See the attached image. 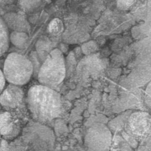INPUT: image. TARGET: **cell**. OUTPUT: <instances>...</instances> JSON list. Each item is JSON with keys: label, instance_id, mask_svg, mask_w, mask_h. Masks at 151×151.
Returning <instances> with one entry per match:
<instances>
[{"label": "cell", "instance_id": "obj_1", "mask_svg": "<svg viewBox=\"0 0 151 151\" xmlns=\"http://www.w3.org/2000/svg\"><path fill=\"white\" fill-rule=\"evenodd\" d=\"M26 103L32 117L40 124L52 122L63 112L61 96L55 90L41 84L29 88Z\"/></svg>", "mask_w": 151, "mask_h": 151}, {"label": "cell", "instance_id": "obj_2", "mask_svg": "<svg viewBox=\"0 0 151 151\" xmlns=\"http://www.w3.org/2000/svg\"><path fill=\"white\" fill-rule=\"evenodd\" d=\"M66 63L63 55L58 49H55L44 60L38 73L40 84L52 89L57 90L66 77Z\"/></svg>", "mask_w": 151, "mask_h": 151}, {"label": "cell", "instance_id": "obj_3", "mask_svg": "<svg viewBox=\"0 0 151 151\" xmlns=\"http://www.w3.org/2000/svg\"><path fill=\"white\" fill-rule=\"evenodd\" d=\"M3 75L10 84L22 86L29 81L33 73V65L24 55L10 53L3 66Z\"/></svg>", "mask_w": 151, "mask_h": 151}, {"label": "cell", "instance_id": "obj_4", "mask_svg": "<svg viewBox=\"0 0 151 151\" xmlns=\"http://www.w3.org/2000/svg\"><path fill=\"white\" fill-rule=\"evenodd\" d=\"M112 134L106 125L95 123L86 131L84 137L85 151H110Z\"/></svg>", "mask_w": 151, "mask_h": 151}, {"label": "cell", "instance_id": "obj_5", "mask_svg": "<svg viewBox=\"0 0 151 151\" xmlns=\"http://www.w3.org/2000/svg\"><path fill=\"white\" fill-rule=\"evenodd\" d=\"M127 133L134 139L142 140L150 133V116L147 112L138 111L132 114L126 123Z\"/></svg>", "mask_w": 151, "mask_h": 151}, {"label": "cell", "instance_id": "obj_6", "mask_svg": "<svg viewBox=\"0 0 151 151\" xmlns=\"http://www.w3.org/2000/svg\"><path fill=\"white\" fill-rule=\"evenodd\" d=\"M24 102V92L20 86L10 84L0 94V106L7 111L22 107Z\"/></svg>", "mask_w": 151, "mask_h": 151}, {"label": "cell", "instance_id": "obj_7", "mask_svg": "<svg viewBox=\"0 0 151 151\" xmlns=\"http://www.w3.org/2000/svg\"><path fill=\"white\" fill-rule=\"evenodd\" d=\"M10 34L4 19L0 17V57L4 55L9 48Z\"/></svg>", "mask_w": 151, "mask_h": 151}, {"label": "cell", "instance_id": "obj_8", "mask_svg": "<svg viewBox=\"0 0 151 151\" xmlns=\"http://www.w3.org/2000/svg\"><path fill=\"white\" fill-rule=\"evenodd\" d=\"M20 126L16 123L15 119L4 125L0 129V135L4 140H12L16 138L20 133Z\"/></svg>", "mask_w": 151, "mask_h": 151}, {"label": "cell", "instance_id": "obj_9", "mask_svg": "<svg viewBox=\"0 0 151 151\" xmlns=\"http://www.w3.org/2000/svg\"><path fill=\"white\" fill-rule=\"evenodd\" d=\"M28 35L26 32L13 31L10 35V41L18 48H23L27 42Z\"/></svg>", "mask_w": 151, "mask_h": 151}, {"label": "cell", "instance_id": "obj_10", "mask_svg": "<svg viewBox=\"0 0 151 151\" xmlns=\"http://www.w3.org/2000/svg\"><path fill=\"white\" fill-rule=\"evenodd\" d=\"M41 2V0H19L18 4L22 10L29 12L36 9Z\"/></svg>", "mask_w": 151, "mask_h": 151}, {"label": "cell", "instance_id": "obj_11", "mask_svg": "<svg viewBox=\"0 0 151 151\" xmlns=\"http://www.w3.org/2000/svg\"><path fill=\"white\" fill-rule=\"evenodd\" d=\"M63 30V24L59 19H54L48 25V31L52 35H58Z\"/></svg>", "mask_w": 151, "mask_h": 151}, {"label": "cell", "instance_id": "obj_12", "mask_svg": "<svg viewBox=\"0 0 151 151\" xmlns=\"http://www.w3.org/2000/svg\"><path fill=\"white\" fill-rule=\"evenodd\" d=\"M135 2L136 0H117L116 5L119 10H128L132 7Z\"/></svg>", "mask_w": 151, "mask_h": 151}, {"label": "cell", "instance_id": "obj_13", "mask_svg": "<svg viewBox=\"0 0 151 151\" xmlns=\"http://www.w3.org/2000/svg\"><path fill=\"white\" fill-rule=\"evenodd\" d=\"M13 117L11 114L8 111L0 114V129L4 125H7L13 120Z\"/></svg>", "mask_w": 151, "mask_h": 151}, {"label": "cell", "instance_id": "obj_14", "mask_svg": "<svg viewBox=\"0 0 151 151\" xmlns=\"http://www.w3.org/2000/svg\"><path fill=\"white\" fill-rule=\"evenodd\" d=\"M82 50L85 54H91V53L94 52L97 50V45H96L94 42L91 41V42L86 43L84 45H83Z\"/></svg>", "mask_w": 151, "mask_h": 151}, {"label": "cell", "instance_id": "obj_15", "mask_svg": "<svg viewBox=\"0 0 151 151\" xmlns=\"http://www.w3.org/2000/svg\"><path fill=\"white\" fill-rule=\"evenodd\" d=\"M5 78H4V75H3L2 70L0 69V94H1V93L2 92V91L4 90V87H5Z\"/></svg>", "mask_w": 151, "mask_h": 151}, {"label": "cell", "instance_id": "obj_16", "mask_svg": "<svg viewBox=\"0 0 151 151\" xmlns=\"http://www.w3.org/2000/svg\"><path fill=\"white\" fill-rule=\"evenodd\" d=\"M115 151H133V150L127 145H121Z\"/></svg>", "mask_w": 151, "mask_h": 151}, {"label": "cell", "instance_id": "obj_17", "mask_svg": "<svg viewBox=\"0 0 151 151\" xmlns=\"http://www.w3.org/2000/svg\"><path fill=\"white\" fill-rule=\"evenodd\" d=\"M13 1H15V0H0V5H7V4H12Z\"/></svg>", "mask_w": 151, "mask_h": 151}, {"label": "cell", "instance_id": "obj_18", "mask_svg": "<svg viewBox=\"0 0 151 151\" xmlns=\"http://www.w3.org/2000/svg\"><path fill=\"white\" fill-rule=\"evenodd\" d=\"M1 106H0V111H1Z\"/></svg>", "mask_w": 151, "mask_h": 151}, {"label": "cell", "instance_id": "obj_19", "mask_svg": "<svg viewBox=\"0 0 151 151\" xmlns=\"http://www.w3.org/2000/svg\"><path fill=\"white\" fill-rule=\"evenodd\" d=\"M0 151H1V146H0Z\"/></svg>", "mask_w": 151, "mask_h": 151}, {"label": "cell", "instance_id": "obj_20", "mask_svg": "<svg viewBox=\"0 0 151 151\" xmlns=\"http://www.w3.org/2000/svg\"><path fill=\"white\" fill-rule=\"evenodd\" d=\"M0 139H1V135H0Z\"/></svg>", "mask_w": 151, "mask_h": 151}]
</instances>
